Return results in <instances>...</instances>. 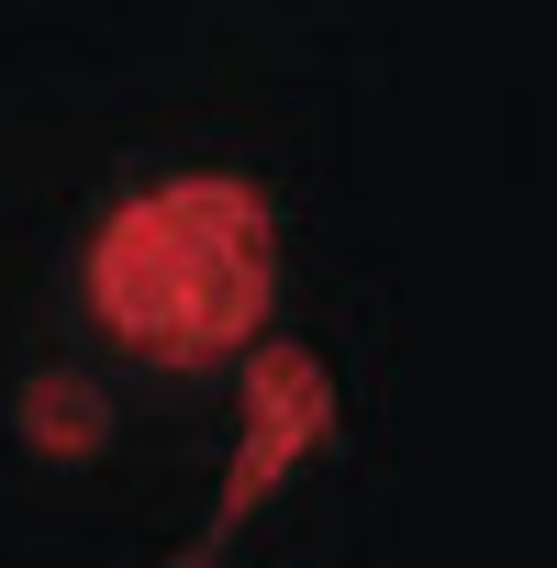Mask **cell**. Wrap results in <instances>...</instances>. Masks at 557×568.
Listing matches in <instances>:
<instances>
[{
  "instance_id": "6da1fadb",
  "label": "cell",
  "mask_w": 557,
  "mask_h": 568,
  "mask_svg": "<svg viewBox=\"0 0 557 568\" xmlns=\"http://www.w3.org/2000/svg\"><path fill=\"white\" fill-rule=\"evenodd\" d=\"M90 324L156 368H212L267 324L278 234L245 179H156L134 190L79 256Z\"/></svg>"
},
{
  "instance_id": "7a4b0ae2",
  "label": "cell",
  "mask_w": 557,
  "mask_h": 568,
  "mask_svg": "<svg viewBox=\"0 0 557 568\" xmlns=\"http://www.w3.org/2000/svg\"><path fill=\"white\" fill-rule=\"evenodd\" d=\"M324 435H335V379H324L302 346H267V357L245 368V435H234V468H223V490H212V524H201L168 568H223L234 535L267 513V490L291 479Z\"/></svg>"
},
{
  "instance_id": "3957f363",
  "label": "cell",
  "mask_w": 557,
  "mask_h": 568,
  "mask_svg": "<svg viewBox=\"0 0 557 568\" xmlns=\"http://www.w3.org/2000/svg\"><path fill=\"white\" fill-rule=\"evenodd\" d=\"M23 435H34V457H90V446L112 435V413H101V390H90L79 368H45V379L23 390Z\"/></svg>"
}]
</instances>
